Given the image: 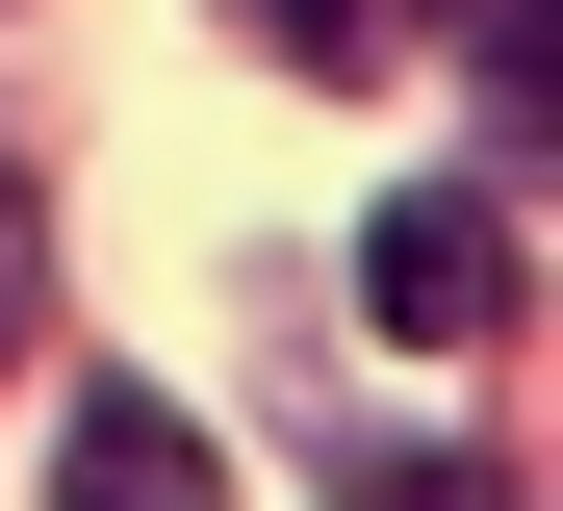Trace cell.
I'll return each instance as SVG.
<instances>
[{"mask_svg": "<svg viewBox=\"0 0 563 511\" xmlns=\"http://www.w3.org/2000/svg\"><path fill=\"white\" fill-rule=\"evenodd\" d=\"M358 307H385L410 358H487V333H512V179H385V231H358Z\"/></svg>", "mask_w": 563, "mask_h": 511, "instance_id": "obj_1", "label": "cell"}, {"mask_svg": "<svg viewBox=\"0 0 563 511\" xmlns=\"http://www.w3.org/2000/svg\"><path fill=\"white\" fill-rule=\"evenodd\" d=\"M52 511H231V460H206L179 384H77L52 409Z\"/></svg>", "mask_w": 563, "mask_h": 511, "instance_id": "obj_2", "label": "cell"}, {"mask_svg": "<svg viewBox=\"0 0 563 511\" xmlns=\"http://www.w3.org/2000/svg\"><path fill=\"white\" fill-rule=\"evenodd\" d=\"M385 26L410 0H256V52H308V77H385Z\"/></svg>", "mask_w": 563, "mask_h": 511, "instance_id": "obj_3", "label": "cell"}, {"mask_svg": "<svg viewBox=\"0 0 563 511\" xmlns=\"http://www.w3.org/2000/svg\"><path fill=\"white\" fill-rule=\"evenodd\" d=\"M461 52H487V102H563V0H461Z\"/></svg>", "mask_w": 563, "mask_h": 511, "instance_id": "obj_4", "label": "cell"}, {"mask_svg": "<svg viewBox=\"0 0 563 511\" xmlns=\"http://www.w3.org/2000/svg\"><path fill=\"white\" fill-rule=\"evenodd\" d=\"M52 333V231H26V179H0V358Z\"/></svg>", "mask_w": 563, "mask_h": 511, "instance_id": "obj_5", "label": "cell"}, {"mask_svg": "<svg viewBox=\"0 0 563 511\" xmlns=\"http://www.w3.org/2000/svg\"><path fill=\"white\" fill-rule=\"evenodd\" d=\"M358 511H487V460H410V486H358Z\"/></svg>", "mask_w": 563, "mask_h": 511, "instance_id": "obj_6", "label": "cell"}]
</instances>
